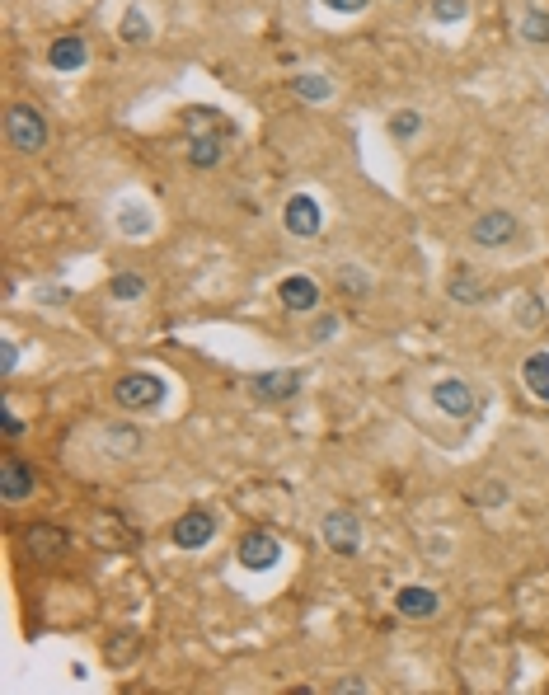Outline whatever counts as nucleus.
<instances>
[{
  "instance_id": "f257e3e1",
  "label": "nucleus",
  "mask_w": 549,
  "mask_h": 695,
  "mask_svg": "<svg viewBox=\"0 0 549 695\" xmlns=\"http://www.w3.org/2000/svg\"><path fill=\"white\" fill-rule=\"evenodd\" d=\"M113 400L122 409H137V414H151L165 404V381L155 376V371H122L118 381H113Z\"/></svg>"
},
{
  "instance_id": "f03ea898",
  "label": "nucleus",
  "mask_w": 549,
  "mask_h": 695,
  "mask_svg": "<svg viewBox=\"0 0 549 695\" xmlns=\"http://www.w3.org/2000/svg\"><path fill=\"white\" fill-rule=\"evenodd\" d=\"M5 137H10V146H15L19 155H38L52 132H47L43 109H33V104H15V109L5 113Z\"/></svg>"
},
{
  "instance_id": "7ed1b4c3",
  "label": "nucleus",
  "mask_w": 549,
  "mask_h": 695,
  "mask_svg": "<svg viewBox=\"0 0 549 695\" xmlns=\"http://www.w3.org/2000/svg\"><path fill=\"white\" fill-rule=\"evenodd\" d=\"M235 559H240L249 573H268L282 564V541H277L273 531H263V526H254V531H244L240 545H235Z\"/></svg>"
},
{
  "instance_id": "20e7f679",
  "label": "nucleus",
  "mask_w": 549,
  "mask_h": 695,
  "mask_svg": "<svg viewBox=\"0 0 549 695\" xmlns=\"http://www.w3.org/2000/svg\"><path fill=\"white\" fill-rule=\"evenodd\" d=\"M517 231H521V221L512 217L507 207H488L484 217H474L470 240L479 249H503V245H512V240H517Z\"/></svg>"
},
{
  "instance_id": "39448f33",
  "label": "nucleus",
  "mask_w": 549,
  "mask_h": 695,
  "mask_svg": "<svg viewBox=\"0 0 549 695\" xmlns=\"http://www.w3.org/2000/svg\"><path fill=\"white\" fill-rule=\"evenodd\" d=\"M282 226H287L296 240H315L324 231V212L320 202L310 198V193H291L287 207H282Z\"/></svg>"
},
{
  "instance_id": "423d86ee",
  "label": "nucleus",
  "mask_w": 549,
  "mask_h": 695,
  "mask_svg": "<svg viewBox=\"0 0 549 695\" xmlns=\"http://www.w3.org/2000/svg\"><path fill=\"white\" fill-rule=\"evenodd\" d=\"M432 404L442 409V414H451V418H474V409H479V395H474L460 376H442V381H432Z\"/></svg>"
},
{
  "instance_id": "0eeeda50",
  "label": "nucleus",
  "mask_w": 549,
  "mask_h": 695,
  "mask_svg": "<svg viewBox=\"0 0 549 695\" xmlns=\"http://www.w3.org/2000/svg\"><path fill=\"white\" fill-rule=\"evenodd\" d=\"M320 536L334 555H357V550H362V522H357L352 512H324Z\"/></svg>"
},
{
  "instance_id": "6e6552de",
  "label": "nucleus",
  "mask_w": 549,
  "mask_h": 695,
  "mask_svg": "<svg viewBox=\"0 0 549 695\" xmlns=\"http://www.w3.org/2000/svg\"><path fill=\"white\" fill-rule=\"evenodd\" d=\"M249 390H254V400H263V404L296 400V395H301V371H259V376L249 381Z\"/></svg>"
},
{
  "instance_id": "1a4fd4ad",
  "label": "nucleus",
  "mask_w": 549,
  "mask_h": 695,
  "mask_svg": "<svg viewBox=\"0 0 549 695\" xmlns=\"http://www.w3.org/2000/svg\"><path fill=\"white\" fill-rule=\"evenodd\" d=\"M395 611L409 620H432L442 611V592L437 587H423V583H409L395 592Z\"/></svg>"
},
{
  "instance_id": "9d476101",
  "label": "nucleus",
  "mask_w": 549,
  "mask_h": 695,
  "mask_svg": "<svg viewBox=\"0 0 549 695\" xmlns=\"http://www.w3.org/2000/svg\"><path fill=\"white\" fill-rule=\"evenodd\" d=\"M277 301L291 310V315H310L320 306V282L305 278V273H291V278L277 282Z\"/></svg>"
},
{
  "instance_id": "9b49d317",
  "label": "nucleus",
  "mask_w": 549,
  "mask_h": 695,
  "mask_svg": "<svg viewBox=\"0 0 549 695\" xmlns=\"http://www.w3.org/2000/svg\"><path fill=\"white\" fill-rule=\"evenodd\" d=\"M212 536H216V517L202 508L183 512L179 522H174V545H179V550H202Z\"/></svg>"
},
{
  "instance_id": "f8f14e48",
  "label": "nucleus",
  "mask_w": 549,
  "mask_h": 695,
  "mask_svg": "<svg viewBox=\"0 0 549 695\" xmlns=\"http://www.w3.org/2000/svg\"><path fill=\"white\" fill-rule=\"evenodd\" d=\"M0 494H5V503H24V498L38 494V475H33L24 461L5 456V461H0Z\"/></svg>"
},
{
  "instance_id": "ddd939ff",
  "label": "nucleus",
  "mask_w": 549,
  "mask_h": 695,
  "mask_svg": "<svg viewBox=\"0 0 549 695\" xmlns=\"http://www.w3.org/2000/svg\"><path fill=\"white\" fill-rule=\"evenodd\" d=\"M90 62V43L80 38V33H61V38H52V47H47V66L52 71H80V66Z\"/></svg>"
},
{
  "instance_id": "4468645a",
  "label": "nucleus",
  "mask_w": 549,
  "mask_h": 695,
  "mask_svg": "<svg viewBox=\"0 0 549 695\" xmlns=\"http://www.w3.org/2000/svg\"><path fill=\"white\" fill-rule=\"evenodd\" d=\"M226 132H202V137H188V165L193 170H216L226 160Z\"/></svg>"
},
{
  "instance_id": "2eb2a0df",
  "label": "nucleus",
  "mask_w": 549,
  "mask_h": 695,
  "mask_svg": "<svg viewBox=\"0 0 549 695\" xmlns=\"http://www.w3.org/2000/svg\"><path fill=\"white\" fill-rule=\"evenodd\" d=\"M66 545H71V536H66V531H57V526H47V522L24 531V550H29L33 559H57Z\"/></svg>"
},
{
  "instance_id": "dca6fc26",
  "label": "nucleus",
  "mask_w": 549,
  "mask_h": 695,
  "mask_svg": "<svg viewBox=\"0 0 549 695\" xmlns=\"http://www.w3.org/2000/svg\"><path fill=\"white\" fill-rule=\"evenodd\" d=\"M183 132H188V137H202V132H226V137H235V123L221 118V109L193 104V109H183Z\"/></svg>"
},
{
  "instance_id": "f3484780",
  "label": "nucleus",
  "mask_w": 549,
  "mask_h": 695,
  "mask_svg": "<svg viewBox=\"0 0 549 695\" xmlns=\"http://www.w3.org/2000/svg\"><path fill=\"white\" fill-rule=\"evenodd\" d=\"M484 292H488V287L474 278L465 263H456V268H451V278H446V296H451V301H460V306H474V301H484Z\"/></svg>"
},
{
  "instance_id": "a211bd4d",
  "label": "nucleus",
  "mask_w": 549,
  "mask_h": 695,
  "mask_svg": "<svg viewBox=\"0 0 549 695\" xmlns=\"http://www.w3.org/2000/svg\"><path fill=\"white\" fill-rule=\"evenodd\" d=\"M113 221H118V231L127 235V240H141V235H151V226H155L151 207H141V202H122Z\"/></svg>"
},
{
  "instance_id": "6ab92c4d",
  "label": "nucleus",
  "mask_w": 549,
  "mask_h": 695,
  "mask_svg": "<svg viewBox=\"0 0 549 695\" xmlns=\"http://www.w3.org/2000/svg\"><path fill=\"white\" fill-rule=\"evenodd\" d=\"M521 381H526V390H531L535 400L549 404V353L526 357V362H521Z\"/></svg>"
},
{
  "instance_id": "aec40b11",
  "label": "nucleus",
  "mask_w": 549,
  "mask_h": 695,
  "mask_svg": "<svg viewBox=\"0 0 549 695\" xmlns=\"http://www.w3.org/2000/svg\"><path fill=\"white\" fill-rule=\"evenodd\" d=\"M291 90H296V99H305V104H324V99L334 94V80L320 76V71H301V76H291Z\"/></svg>"
},
{
  "instance_id": "412c9836",
  "label": "nucleus",
  "mask_w": 549,
  "mask_h": 695,
  "mask_svg": "<svg viewBox=\"0 0 549 695\" xmlns=\"http://www.w3.org/2000/svg\"><path fill=\"white\" fill-rule=\"evenodd\" d=\"M118 38H122V43H146V38H151V19H146L141 5H127V10H122Z\"/></svg>"
},
{
  "instance_id": "4be33fe9",
  "label": "nucleus",
  "mask_w": 549,
  "mask_h": 695,
  "mask_svg": "<svg viewBox=\"0 0 549 695\" xmlns=\"http://www.w3.org/2000/svg\"><path fill=\"white\" fill-rule=\"evenodd\" d=\"M521 38L531 47H549V15L540 10V5H526V15H521Z\"/></svg>"
},
{
  "instance_id": "5701e85b",
  "label": "nucleus",
  "mask_w": 549,
  "mask_h": 695,
  "mask_svg": "<svg viewBox=\"0 0 549 695\" xmlns=\"http://www.w3.org/2000/svg\"><path fill=\"white\" fill-rule=\"evenodd\" d=\"M141 442H146V437H141L137 428H122V423H113V428L104 433V447L113 451V456H137Z\"/></svg>"
},
{
  "instance_id": "b1692460",
  "label": "nucleus",
  "mask_w": 549,
  "mask_h": 695,
  "mask_svg": "<svg viewBox=\"0 0 549 695\" xmlns=\"http://www.w3.org/2000/svg\"><path fill=\"white\" fill-rule=\"evenodd\" d=\"M470 503H474V508H503V503H507V484H503V479L474 484V489H470Z\"/></svg>"
},
{
  "instance_id": "393cba45",
  "label": "nucleus",
  "mask_w": 549,
  "mask_h": 695,
  "mask_svg": "<svg viewBox=\"0 0 549 695\" xmlns=\"http://www.w3.org/2000/svg\"><path fill=\"white\" fill-rule=\"evenodd\" d=\"M108 296H113V301H141V296H146V278H137V273H118V278L108 282Z\"/></svg>"
},
{
  "instance_id": "a878e982",
  "label": "nucleus",
  "mask_w": 549,
  "mask_h": 695,
  "mask_svg": "<svg viewBox=\"0 0 549 695\" xmlns=\"http://www.w3.org/2000/svg\"><path fill=\"white\" fill-rule=\"evenodd\" d=\"M418 132H423V113H413V109L390 113V137L395 141H413Z\"/></svg>"
},
{
  "instance_id": "bb28decb",
  "label": "nucleus",
  "mask_w": 549,
  "mask_h": 695,
  "mask_svg": "<svg viewBox=\"0 0 549 695\" xmlns=\"http://www.w3.org/2000/svg\"><path fill=\"white\" fill-rule=\"evenodd\" d=\"M470 15V0H432V19L437 24H460Z\"/></svg>"
},
{
  "instance_id": "cd10ccee",
  "label": "nucleus",
  "mask_w": 549,
  "mask_h": 695,
  "mask_svg": "<svg viewBox=\"0 0 549 695\" xmlns=\"http://www.w3.org/2000/svg\"><path fill=\"white\" fill-rule=\"evenodd\" d=\"M540 315H545V310H540V296H521V306H517V320L526 329H535L540 325Z\"/></svg>"
},
{
  "instance_id": "c85d7f7f",
  "label": "nucleus",
  "mask_w": 549,
  "mask_h": 695,
  "mask_svg": "<svg viewBox=\"0 0 549 695\" xmlns=\"http://www.w3.org/2000/svg\"><path fill=\"white\" fill-rule=\"evenodd\" d=\"M334 334H338V315H320V320L310 325V339H315V343H329Z\"/></svg>"
},
{
  "instance_id": "c756f323",
  "label": "nucleus",
  "mask_w": 549,
  "mask_h": 695,
  "mask_svg": "<svg viewBox=\"0 0 549 695\" xmlns=\"http://www.w3.org/2000/svg\"><path fill=\"white\" fill-rule=\"evenodd\" d=\"M24 428H29V423H24V418H19L15 409L5 404V409H0V433H5V437H19V433H24Z\"/></svg>"
},
{
  "instance_id": "7c9ffc66",
  "label": "nucleus",
  "mask_w": 549,
  "mask_h": 695,
  "mask_svg": "<svg viewBox=\"0 0 549 695\" xmlns=\"http://www.w3.org/2000/svg\"><path fill=\"white\" fill-rule=\"evenodd\" d=\"M15 367H19V348L15 339H5L0 343V376H15Z\"/></svg>"
},
{
  "instance_id": "2f4dec72",
  "label": "nucleus",
  "mask_w": 549,
  "mask_h": 695,
  "mask_svg": "<svg viewBox=\"0 0 549 695\" xmlns=\"http://www.w3.org/2000/svg\"><path fill=\"white\" fill-rule=\"evenodd\" d=\"M338 282H343L348 292H366V287H371V282H366L362 273H357V268H343V273H338Z\"/></svg>"
},
{
  "instance_id": "473e14b6",
  "label": "nucleus",
  "mask_w": 549,
  "mask_h": 695,
  "mask_svg": "<svg viewBox=\"0 0 549 695\" xmlns=\"http://www.w3.org/2000/svg\"><path fill=\"white\" fill-rule=\"evenodd\" d=\"M334 15H357V10H366V0H324Z\"/></svg>"
}]
</instances>
